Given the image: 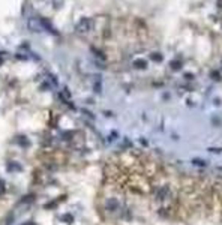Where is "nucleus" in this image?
Wrapping results in <instances>:
<instances>
[{"instance_id":"5","label":"nucleus","mask_w":222,"mask_h":225,"mask_svg":"<svg viewBox=\"0 0 222 225\" xmlns=\"http://www.w3.org/2000/svg\"><path fill=\"white\" fill-rule=\"evenodd\" d=\"M92 51H93V53L96 54V57H98V59H101V60H104V54H102V53H101L99 50H96L95 47H92Z\"/></svg>"},{"instance_id":"6","label":"nucleus","mask_w":222,"mask_h":225,"mask_svg":"<svg viewBox=\"0 0 222 225\" xmlns=\"http://www.w3.org/2000/svg\"><path fill=\"white\" fill-rule=\"evenodd\" d=\"M192 164H195L198 167H206V161H201V159H192Z\"/></svg>"},{"instance_id":"8","label":"nucleus","mask_w":222,"mask_h":225,"mask_svg":"<svg viewBox=\"0 0 222 225\" xmlns=\"http://www.w3.org/2000/svg\"><path fill=\"white\" fill-rule=\"evenodd\" d=\"M150 57H152V60H155V62H161V60H162V56H161V54H156V53H153Z\"/></svg>"},{"instance_id":"7","label":"nucleus","mask_w":222,"mask_h":225,"mask_svg":"<svg viewBox=\"0 0 222 225\" xmlns=\"http://www.w3.org/2000/svg\"><path fill=\"white\" fill-rule=\"evenodd\" d=\"M107 206H108V209H110V210H114V209L117 207V203H116L114 200H111V201H108V204H107Z\"/></svg>"},{"instance_id":"9","label":"nucleus","mask_w":222,"mask_h":225,"mask_svg":"<svg viewBox=\"0 0 222 225\" xmlns=\"http://www.w3.org/2000/svg\"><path fill=\"white\" fill-rule=\"evenodd\" d=\"M8 170H9V171H12V170L20 171V170H21V167H20V165H15V162H12V165H8Z\"/></svg>"},{"instance_id":"14","label":"nucleus","mask_w":222,"mask_h":225,"mask_svg":"<svg viewBox=\"0 0 222 225\" xmlns=\"http://www.w3.org/2000/svg\"><path fill=\"white\" fill-rule=\"evenodd\" d=\"M26 225H30V222H27V224H26Z\"/></svg>"},{"instance_id":"10","label":"nucleus","mask_w":222,"mask_h":225,"mask_svg":"<svg viewBox=\"0 0 222 225\" xmlns=\"http://www.w3.org/2000/svg\"><path fill=\"white\" fill-rule=\"evenodd\" d=\"M72 215H65V216H62V221H65V222H72Z\"/></svg>"},{"instance_id":"1","label":"nucleus","mask_w":222,"mask_h":225,"mask_svg":"<svg viewBox=\"0 0 222 225\" xmlns=\"http://www.w3.org/2000/svg\"><path fill=\"white\" fill-rule=\"evenodd\" d=\"M92 26H93V23H92L90 18H83V20H80V23L75 26V30H77L78 33H87V32L92 30Z\"/></svg>"},{"instance_id":"11","label":"nucleus","mask_w":222,"mask_h":225,"mask_svg":"<svg viewBox=\"0 0 222 225\" xmlns=\"http://www.w3.org/2000/svg\"><path fill=\"white\" fill-rule=\"evenodd\" d=\"M171 66H173V69L176 71V69L180 68V62H179V60H174V62H171Z\"/></svg>"},{"instance_id":"13","label":"nucleus","mask_w":222,"mask_h":225,"mask_svg":"<svg viewBox=\"0 0 222 225\" xmlns=\"http://www.w3.org/2000/svg\"><path fill=\"white\" fill-rule=\"evenodd\" d=\"M95 92L101 93V81L99 80H98V84H95Z\"/></svg>"},{"instance_id":"3","label":"nucleus","mask_w":222,"mask_h":225,"mask_svg":"<svg viewBox=\"0 0 222 225\" xmlns=\"http://www.w3.org/2000/svg\"><path fill=\"white\" fill-rule=\"evenodd\" d=\"M41 24H42V27H45L47 30L50 29V30H51V33H56V30L53 29V26H51V23H50V21H47V20H44V18H42V20H41Z\"/></svg>"},{"instance_id":"12","label":"nucleus","mask_w":222,"mask_h":225,"mask_svg":"<svg viewBox=\"0 0 222 225\" xmlns=\"http://www.w3.org/2000/svg\"><path fill=\"white\" fill-rule=\"evenodd\" d=\"M3 192H5V180L0 179V194H3Z\"/></svg>"},{"instance_id":"4","label":"nucleus","mask_w":222,"mask_h":225,"mask_svg":"<svg viewBox=\"0 0 222 225\" xmlns=\"http://www.w3.org/2000/svg\"><path fill=\"white\" fill-rule=\"evenodd\" d=\"M33 198H35V195H33V194L26 195V197H23V198H21V203H32V201H33Z\"/></svg>"},{"instance_id":"2","label":"nucleus","mask_w":222,"mask_h":225,"mask_svg":"<svg viewBox=\"0 0 222 225\" xmlns=\"http://www.w3.org/2000/svg\"><path fill=\"white\" fill-rule=\"evenodd\" d=\"M134 66L138 69H144V68H147V62L143 59H137V60H134Z\"/></svg>"}]
</instances>
